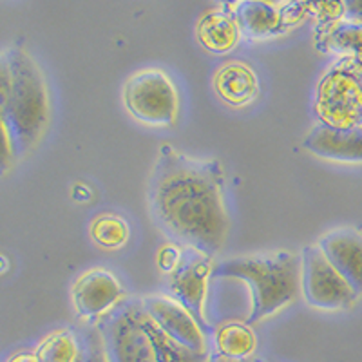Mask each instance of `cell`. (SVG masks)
Wrapping results in <instances>:
<instances>
[{
	"instance_id": "cell-1",
	"label": "cell",
	"mask_w": 362,
	"mask_h": 362,
	"mask_svg": "<svg viewBox=\"0 0 362 362\" xmlns=\"http://www.w3.org/2000/svg\"><path fill=\"white\" fill-rule=\"evenodd\" d=\"M225 187V170L218 160H199L170 144L161 145L147 189L154 225L181 248L214 257L230 230Z\"/></svg>"
},
{
	"instance_id": "cell-2",
	"label": "cell",
	"mask_w": 362,
	"mask_h": 362,
	"mask_svg": "<svg viewBox=\"0 0 362 362\" xmlns=\"http://www.w3.org/2000/svg\"><path fill=\"white\" fill-rule=\"evenodd\" d=\"M107 362H206L165 334L145 312L141 299L125 297L96 322Z\"/></svg>"
},
{
	"instance_id": "cell-3",
	"label": "cell",
	"mask_w": 362,
	"mask_h": 362,
	"mask_svg": "<svg viewBox=\"0 0 362 362\" xmlns=\"http://www.w3.org/2000/svg\"><path fill=\"white\" fill-rule=\"evenodd\" d=\"M216 279H239L252 290L247 325L264 321L297 299L300 292V257L292 252L243 255L212 267Z\"/></svg>"
},
{
	"instance_id": "cell-4",
	"label": "cell",
	"mask_w": 362,
	"mask_h": 362,
	"mask_svg": "<svg viewBox=\"0 0 362 362\" xmlns=\"http://www.w3.org/2000/svg\"><path fill=\"white\" fill-rule=\"evenodd\" d=\"M4 54L9 69L6 129L17 161L37 147L47 129L49 95L40 67L24 47L13 45Z\"/></svg>"
},
{
	"instance_id": "cell-5",
	"label": "cell",
	"mask_w": 362,
	"mask_h": 362,
	"mask_svg": "<svg viewBox=\"0 0 362 362\" xmlns=\"http://www.w3.org/2000/svg\"><path fill=\"white\" fill-rule=\"evenodd\" d=\"M313 109L321 124L337 129L362 127V64L339 58L321 76Z\"/></svg>"
},
{
	"instance_id": "cell-6",
	"label": "cell",
	"mask_w": 362,
	"mask_h": 362,
	"mask_svg": "<svg viewBox=\"0 0 362 362\" xmlns=\"http://www.w3.org/2000/svg\"><path fill=\"white\" fill-rule=\"evenodd\" d=\"M124 105L134 119L151 127H169L177 119L180 96L161 69L138 71L125 82Z\"/></svg>"
},
{
	"instance_id": "cell-7",
	"label": "cell",
	"mask_w": 362,
	"mask_h": 362,
	"mask_svg": "<svg viewBox=\"0 0 362 362\" xmlns=\"http://www.w3.org/2000/svg\"><path fill=\"white\" fill-rule=\"evenodd\" d=\"M300 292L310 306L326 312L350 308L357 296L317 245L300 252Z\"/></svg>"
},
{
	"instance_id": "cell-8",
	"label": "cell",
	"mask_w": 362,
	"mask_h": 362,
	"mask_svg": "<svg viewBox=\"0 0 362 362\" xmlns=\"http://www.w3.org/2000/svg\"><path fill=\"white\" fill-rule=\"evenodd\" d=\"M212 267V257L194 248H183L181 263L173 274H169V288L174 299L189 310L203 332L209 329V322L205 319V303Z\"/></svg>"
},
{
	"instance_id": "cell-9",
	"label": "cell",
	"mask_w": 362,
	"mask_h": 362,
	"mask_svg": "<svg viewBox=\"0 0 362 362\" xmlns=\"http://www.w3.org/2000/svg\"><path fill=\"white\" fill-rule=\"evenodd\" d=\"M73 306L83 321H100L125 299V290L105 268L83 272L71 288Z\"/></svg>"
},
{
	"instance_id": "cell-10",
	"label": "cell",
	"mask_w": 362,
	"mask_h": 362,
	"mask_svg": "<svg viewBox=\"0 0 362 362\" xmlns=\"http://www.w3.org/2000/svg\"><path fill=\"white\" fill-rule=\"evenodd\" d=\"M140 299L145 312L153 317V321L173 341L194 354H209L205 332L198 322L194 321V317L190 315L185 306L167 296H147L140 297Z\"/></svg>"
},
{
	"instance_id": "cell-11",
	"label": "cell",
	"mask_w": 362,
	"mask_h": 362,
	"mask_svg": "<svg viewBox=\"0 0 362 362\" xmlns=\"http://www.w3.org/2000/svg\"><path fill=\"white\" fill-rule=\"evenodd\" d=\"M329 264L350 284L358 297L362 296V234L355 228H335L317 241Z\"/></svg>"
},
{
	"instance_id": "cell-12",
	"label": "cell",
	"mask_w": 362,
	"mask_h": 362,
	"mask_svg": "<svg viewBox=\"0 0 362 362\" xmlns=\"http://www.w3.org/2000/svg\"><path fill=\"white\" fill-rule=\"evenodd\" d=\"M303 147L313 156L337 163H362V127L337 129L319 124L306 134Z\"/></svg>"
},
{
	"instance_id": "cell-13",
	"label": "cell",
	"mask_w": 362,
	"mask_h": 362,
	"mask_svg": "<svg viewBox=\"0 0 362 362\" xmlns=\"http://www.w3.org/2000/svg\"><path fill=\"white\" fill-rule=\"evenodd\" d=\"M223 6L234 17L239 33L248 40H264V38L277 37L288 31L284 25L283 4L247 0V2Z\"/></svg>"
},
{
	"instance_id": "cell-14",
	"label": "cell",
	"mask_w": 362,
	"mask_h": 362,
	"mask_svg": "<svg viewBox=\"0 0 362 362\" xmlns=\"http://www.w3.org/2000/svg\"><path fill=\"white\" fill-rule=\"evenodd\" d=\"M214 89L219 98L230 107H245L259 95V80L250 66L230 62L218 69Z\"/></svg>"
},
{
	"instance_id": "cell-15",
	"label": "cell",
	"mask_w": 362,
	"mask_h": 362,
	"mask_svg": "<svg viewBox=\"0 0 362 362\" xmlns=\"http://www.w3.org/2000/svg\"><path fill=\"white\" fill-rule=\"evenodd\" d=\"M196 38L203 49L214 54H226L239 44V28L230 11L221 6L219 9L205 13L196 25Z\"/></svg>"
},
{
	"instance_id": "cell-16",
	"label": "cell",
	"mask_w": 362,
	"mask_h": 362,
	"mask_svg": "<svg viewBox=\"0 0 362 362\" xmlns=\"http://www.w3.org/2000/svg\"><path fill=\"white\" fill-rule=\"evenodd\" d=\"M315 45L322 53L335 54L339 58H351L362 64V24L337 21L317 25Z\"/></svg>"
},
{
	"instance_id": "cell-17",
	"label": "cell",
	"mask_w": 362,
	"mask_h": 362,
	"mask_svg": "<svg viewBox=\"0 0 362 362\" xmlns=\"http://www.w3.org/2000/svg\"><path fill=\"white\" fill-rule=\"evenodd\" d=\"M255 346L257 341L247 322H226L216 332V348L225 357L250 358Z\"/></svg>"
},
{
	"instance_id": "cell-18",
	"label": "cell",
	"mask_w": 362,
	"mask_h": 362,
	"mask_svg": "<svg viewBox=\"0 0 362 362\" xmlns=\"http://www.w3.org/2000/svg\"><path fill=\"white\" fill-rule=\"evenodd\" d=\"M38 362H78L80 342L69 329H57L35 350Z\"/></svg>"
},
{
	"instance_id": "cell-19",
	"label": "cell",
	"mask_w": 362,
	"mask_h": 362,
	"mask_svg": "<svg viewBox=\"0 0 362 362\" xmlns=\"http://www.w3.org/2000/svg\"><path fill=\"white\" fill-rule=\"evenodd\" d=\"M90 239L95 241L98 247L115 250L127 245L131 238V228L127 221L118 214H100L93 219L89 226Z\"/></svg>"
},
{
	"instance_id": "cell-20",
	"label": "cell",
	"mask_w": 362,
	"mask_h": 362,
	"mask_svg": "<svg viewBox=\"0 0 362 362\" xmlns=\"http://www.w3.org/2000/svg\"><path fill=\"white\" fill-rule=\"evenodd\" d=\"M9 90V69L6 54H0V176L9 173L13 161L11 144H9L8 129H6V103Z\"/></svg>"
},
{
	"instance_id": "cell-21",
	"label": "cell",
	"mask_w": 362,
	"mask_h": 362,
	"mask_svg": "<svg viewBox=\"0 0 362 362\" xmlns=\"http://www.w3.org/2000/svg\"><path fill=\"white\" fill-rule=\"evenodd\" d=\"M78 362H107L105 351H103L102 337H100L96 326L87 332L83 342L80 344V357Z\"/></svg>"
},
{
	"instance_id": "cell-22",
	"label": "cell",
	"mask_w": 362,
	"mask_h": 362,
	"mask_svg": "<svg viewBox=\"0 0 362 362\" xmlns=\"http://www.w3.org/2000/svg\"><path fill=\"white\" fill-rule=\"evenodd\" d=\"M310 13L319 21V25L332 24L344 18V4L342 2H317V4H310Z\"/></svg>"
},
{
	"instance_id": "cell-23",
	"label": "cell",
	"mask_w": 362,
	"mask_h": 362,
	"mask_svg": "<svg viewBox=\"0 0 362 362\" xmlns=\"http://www.w3.org/2000/svg\"><path fill=\"white\" fill-rule=\"evenodd\" d=\"M181 257H183V248H181L180 245H165V247H161L160 250H158V267H160V270L165 272V274H173L177 268V264L181 263Z\"/></svg>"
},
{
	"instance_id": "cell-24",
	"label": "cell",
	"mask_w": 362,
	"mask_h": 362,
	"mask_svg": "<svg viewBox=\"0 0 362 362\" xmlns=\"http://www.w3.org/2000/svg\"><path fill=\"white\" fill-rule=\"evenodd\" d=\"M342 4H344V18H342V21L362 24V0L342 2Z\"/></svg>"
},
{
	"instance_id": "cell-25",
	"label": "cell",
	"mask_w": 362,
	"mask_h": 362,
	"mask_svg": "<svg viewBox=\"0 0 362 362\" xmlns=\"http://www.w3.org/2000/svg\"><path fill=\"white\" fill-rule=\"evenodd\" d=\"M206 362H252L250 358H232V357H225L221 354H210L209 361Z\"/></svg>"
},
{
	"instance_id": "cell-26",
	"label": "cell",
	"mask_w": 362,
	"mask_h": 362,
	"mask_svg": "<svg viewBox=\"0 0 362 362\" xmlns=\"http://www.w3.org/2000/svg\"><path fill=\"white\" fill-rule=\"evenodd\" d=\"M8 362H38L37 357H35V354H18L15 355V357L9 358Z\"/></svg>"
},
{
	"instance_id": "cell-27",
	"label": "cell",
	"mask_w": 362,
	"mask_h": 362,
	"mask_svg": "<svg viewBox=\"0 0 362 362\" xmlns=\"http://www.w3.org/2000/svg\"><path fill=\"white\" fill-rule=\"evenodd\" d=\"M2 268H6V259H4V257H0V270H2Z\"/></svg>"
}]
</instances>
